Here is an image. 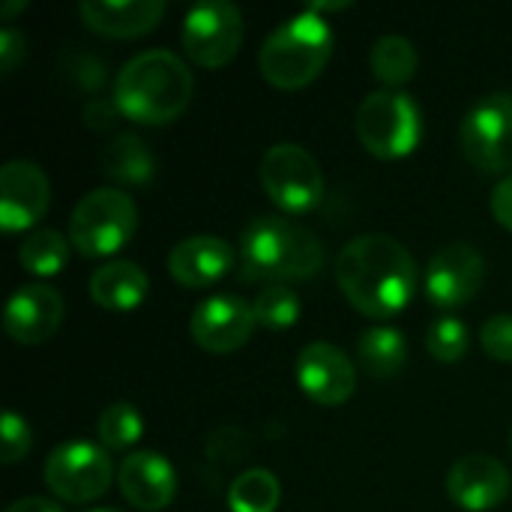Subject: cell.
<instances>
[{
  "instance_id": "cell-1",
  "label": "cell",
  "mask_w": 512,
  "mask_h": 512,
  "mask_svg": "<svg viewBox=\"0 0 512 512\" xmlns=\"http://www.w3.org/2000/svg\"><path fill=\"white\" fill-rule=\"evenodd\" d=\"M336 282L348 303L366 318H396L417 294V261L399 240L363 234L342 246Z\"/></svg>"
},
{
  "instance_id": "cell-2",
  "label": "cell",
  "mask_w": 512,
  "mask_h": 512,
  "mask_svg": "<svg viewBox=\"0 0 512 512\" xmlns=\"http://www.w3.org/2000/svg\"><path fill=\"white\" fill-rule=\"evenodd\" d=\"M195 93L192 69L183 57L165 48L135 54L114 78L117 111L141 126H165L177 120Z\"/></svg>"
},
{
  "instance_id": "cell-3",
  "label": "cell",
  "mask_w": 512,
  "mask_h": 512,
  "mask_svg": "<svg viewBox=\"0 0 512 512\" xmlns=\"http://www.w3.org/2000/svg\"><path fill=\"white\" fill-rule=\"evenodd\" d=\"M327 261L324 243L285 216H258L240 234V273L249 282L285 285L315 276Z\"/></svg>"
},
{
  "instance_id": "cell-4",
  "label": "cell",
  "mask_w": 512,
  "mask_h": 512,
  "mask_svg": "<svg viewBox=\"0 0 512 512\" xmlns=\"http://www.w3.org/2000/svg\"><path fill=\"white\" fill-rule=\"evenodd\" d=\"M333 27L324 15L306 9L282 21L258 51V69L264 81L282 90H300L312 84L333 57Z\"/></svg>"
},
{
  "instance_id": "cell-5",
  "label": "cell",
  "mask_w": 512,
  "mask_h": 512,
  "mask_svg": "<svg viewBox=\"0 0 512 512\" xmlns=\"http://www.w3.org/2000/svg\"><path fill=\"white\" fill-rule=\"evenodd\" d=\"M357 138L378 159H402L417 150L423 138L420 105L402 93L381 87L357 108Z\"/></svg>"
},
{
  "instance_id": "cell-6",
  "label": "cell",
  "mask_w": 512,
  "mask_h": 512,
  "mask_svg": "<svg viewBox=\"0 0 512 512\" xmlns=\"http://www.w3.org/2000/svg\"><path fill=\"white\" fill-rule=\"evenodd\" d=\"M138 228V207L120 189L87 192L69 216V240L84 258L120 252Z\"/></svg>"
},
{
  "instance_id": "cell-7",
  "label": "cell",
  "mask_w": 512,
  "mask_h": 512,
  "mask_svg": "<svg viewBox=\"0 0 512 512\" xmlns=\"http://www.w3.org/2000/svg\"><path fill=\"white\" fill-rule=\"evenodd\" d=\"M114 462L105 447L93 441H66L51 450L42 465L48 492L63 504H90L114 483Z\"/></svg>"
},
{
  "instance_id": "cell-8",
  "label": "cell",
  "mask_w": 512,
  "mask_h": 512,
  "mask_svg": "<svg viewBox=\"0 0 512 512\" xmlns=\"http://www.w3.org/2000/svg\"><path fill=\"white\" fill-rule=\"evenodd\" d=\"M267 198L288 216L315 210L324 198V174L315 156L297 144H273L258 168Z\"/></svg>"
},
{
  "instance_id": "cell-9",
  "label": "cell",
  "mask_w": 512,
  "mask_h": 512,
  "mask_svg": "<svg viewBox=\"0 0 512 512\" xmlns=\"http://www.w3.org/2000/svg\"><path fill=\"white\" fill-rule=\"evenodd\" d=\"M465 159L483 174L512 171V93H489L471 105L459 126Z\"/></svg>"
},
{
  "instance_id": "cell-10",
  "label": "cell",
  "mask_w": 512,
  "mask_h": 512,
  "mask_svg": "<svg viewBox=\"0 0 512 512\" xmlns=\"http://www.w3.org/2000/svg\"><path fill=\"white\" fill-rule=\"evenodd\" d=\"M183 51L201 69L228 66L243 45V12L228 0H207L183 18Z\"/></svg>"
},
{
  "instance_id": "cell-11",
  "label": "cell",
  "mask_w": 512,
  "mask_h": 512,
  "mask_svg": "<svg viewBox=\"0 0 512 512\" xmlns=\"http://www.w3.org/2000/svg\"><path fill=\"white\" fill-rule=\"evenodd\" d=\"M483 276H486L483 255L471 243L456 240L432 255L423 288L432 306H438L441 312H453L474 300V294L483 285Z\"/></svg>"
},
{
  "instance_id": "cell-12",
  "label": "cell",
  "mask_w": 512,
  "mask_h": 512,
  "mask_svg": "<svg viewBox=\"0 0 512 512\" xmlns=\"http://www.w3.org/2000/svg\"><path fill=\"white\" fill-rule=\"evenodd\" d=\"M255 309L240 294L207 297L189 318V336L210 354H231L255 333Z\"/></svg>"
},
{
  "instance_id": "cell-13",
  "label": "cell",
  "mask_w": 512,
  "mask_h": 512,
  "mask_svg": "<svg viewBox=\"0 0 512 512\" xmlns=\"http://www.w3.org/2000/svg\"><path fill=\"white\" fill-rule=\"evenodd\" d=\"M51 204L48 174L27 159H12L0 168V225L6 234L33 228Z\"/></svg>"
},
{
  "instance_id": "cell-14",
  "label": "cell",
  "mask_w": 512,
  "mask_h": 512,
  "mask_svg": "<svg viewBox=\"0 0 512 512\" xmlns=\"http://www.w3.org/2000/svg\"><path fill=\"white\" fill-rule=\"evenodd\" d=\"M300 390L324 408L345 405L357 390V366L348 354L330 342H312L297 357Z\"/></svg>"
},
{
  "instance_id": "cell-15",
  "label": "cell",
  "mask_w": 512,
  "mask_h": 512,
  "mask_svg": "<svg viewBox=\"0 0 512 512\" xmlns=\"http://www.w3.org/2000/svg\"><path fill=\"white\" fill-rule=\"evenodd\" d=\"M447 495L456 507L468 512L495 510L510 495V471L486 453L462 456L447 474Z\"/></svg>"
},
{
  "instance_id": "cell-16",
  "label": "cell",
  "mask_w": 512,
  "mask_h": 512,
  "mask_svg": "<svg viewBox=\"0 0 512 512\" xmlns=\"http://www.w3.org/2000/svg\"><path fill=\"white\" fill-rule=\"evenodd\" d=\"M63 297L48 288V285H21L9 303H6V312H3V327H6V336L18 345H42L48 342L60 324H63Z\"/></svg>"
},
{
  "instance_id": "cell-17",
  "label": "cell",
  "mask_w": 512,
  "mask_h": 512,
  "mask_svg": "<svg viewBox=\"0 0 512 512\" xmlns=\"http://www.w3.org/2000/svg\"><path fill=\"white\" fill-rule=\"evenodd\" d=\"M117 486H120V495L135 510L159 512L174 501L177 474L171 462L159 456L156 450H135L120 462Z\"/></svg>"
},
{
  "instance_id": "cell-18",
  "label": "cell",
  "mask_w": 512,
  "mask_h": 512,
  "mask_svg": "<svg viewBox=\"0 0 512 512\" xmlns=\"http://www.w3.org/2000/svg\"><path fill=\"white\" fill-rule=\"evenodd\" d=\"M234 264H237L234 246L213 234L186 237L168 252V270L183 288H210L222 276H228Z\"/></svg>"
},
{
  "instance_id": "cell-19",
  "label": "cell",
  "mask_w": 512,
  "mask_h": 512,
  "mask_svg": "<svg viewBox=\"0 0 512 512\" xmlns=\"http://www.w3.org/2000/svg\"><path fill=\"white\" fill-rule=\"evenodd\" d=\"M165 9V0H84L81 18L102 36L132 39L150 33L162 21Z\"/></svg>"
},
{
  "instance_id": "cell-20",
  "label": "cell",
  "mask_w": 512,
  "mask_h": 512,
  "mask_svg": "<svg viewBox=\"0 0 512 512\" xmlns=\"http://www.w3.org/2000/svg\"><path fill=\"white\" fill-rule=\"evenodd\" d=\"M150 291L147 273L135 261H108L90 273V300L105 312H132Z\"/></svg>"
},
{
  "instance_id": "cell-21",
  "label": "cell",
  "mask_w": 512,
  "mask_h": 512,
  "mask_svg": "<svg viewBox=\"0 0 512 512\" xmlns=\"http://www.w3.org/2000/svg\"><path fill=\"white\" fill-rule=\"evenodd\" d=\"M99 165L108 180L123 183V186H141V183L153 180V174H156L153 153L147 150V144L138 135H129V132L111 138V144L102 150Z\"/></svg>"
},
{
  "instance_id": "cell-22",
  "label": "cell",
  "mask_w": 512,
  "mask_h": 512,
  "mask_svg": "<svg viewBox=\"0 0 512 512\" xmlns=\"http://www.w3.org/2000/svg\"><path fill=\"white\" fill-rule=\"evenodd\" d=\"M360 369L378 381L396 378L408 363V342L396 327H372L357 342Z\"/></svg>"
},
{
  "instance_id": "cell-23",
  "label": "cell",
  "mask_w": 512,
  "mask_h": 512,
  "mask_svg": "<svg viewBox=\"0 0 512 512\" xmlns=\"http://www.w3.org/2000/svg\"><path fill=\"white\" fill-rule=\"evenodd\" d=\"M372 72L375 78L390 87V90H399L402 84H408L417 72V48L411 39L405 36H381L375 45H372Z\"/></svg>"
},
{
  "instance_id": "cell-24",
  "label": "cell",
  "mask_w": 512,
  "mask_h": 512,
  "mask_svg": "<svg viewBox=\"0 0 512 512\" xmlns=\"http://www.w3.org/2000/svg\"><path fill=\"white\" fill-rule=\"evenodd\" d=\"M282 501V486L273 471L252 468L231 483L228 507L231 512H276Z\"/></svg>"
},
{
  "instance_id": "cell-25",
  "label": "cell",
  "mask_w": 512,
  "mask_h": 512,
  "mask_svg": "<svg viewBox=\"0 0 512 512\" xmlns=\"http://www.w3.org/2000/svg\"><path fill=\"white\" fill-rule=\"evenodd\" d=\"M66 258H69V240L60 231H54V228L33 231L18 246V261L33 276H54V273H60Z\"/></svg>"
},
{
  "instance_id": "cell-26",
  "label": "cell",
  "mask_w": 512,
  "mask_h": 512,
  "mask_svg": "<svg viewBox=\"0 0 512 512\" xmlns=\"http://www.w3.org/2000/svg\"><path fill=\"white\" fill-rule=\"evenodd\" d=\"M96 435L108 453L129 450L141 435H144V417L138 414L135 405L129 402H114L108 405L99 420H96Z\"/></svg>"
},
{
  "instance_id": "cell-27",
  "label": "cell",
  "mask_w": 512,
  "mask_h": 512,
  "mask_svg": "<svg viewBox=\"0 0 512 512\" xmlns=\"http://www.w3.org/2000/svg\"><path fill=\"white\" fill-rule=\"evenodd\" d=\"M255 321L267 330H288L300 318V297L288 285H264L255 300Z\"/></svg>"
},
{
  "instance_id": "cell-28",
  "label": "cell",
  "mask_w": 512,
  "mask_h": 512,
  "mask_svg": "<svg viewBox=\"0 0 512 512\" xmlns=\"http://www.w3.org/2000/svg\"><path fill=\"white\" fill-rule=\"evenodd\" d=\"M426 348L429 354L438 360V363H459L465 360L468 348H471V336H468V327L453 318V315H444L438 318L432 327H429V339H426Z\"/></svg>"
},
{
  "instance_id": "cell-29",
  "label": "cell",
  "mask_w": 512,
  "mask_h": 512,
  "mask_svg": "<svg viewBox=\"0 0 512 512\" xmlns=\"http://www.w3.org/2000/svg\"><path fill=\"white\" fill-rule=\"evenodd\" d=\"M0 444H3V450H0L3 465H15L30 453V444H33L30 426L15 411H3V417H0Z\"/></svg>"
},
{
  "instance_id": "cell-30",
  "label": "cell",
  "mask_w": 512,
  "mask_h": 512,
  "mask_svg": "<svg viewBox=\"0 0 512 512\" xmlns=\"http://www.w3.org/2000/svg\"><path fill=\"white\" fill-rule=\"evenodd\" d=\"M480 345L495 363H512V315H492L480 330Z\"/></svg>"
},
{
  "instance_id": "cell-31",
  "label": "cell",
  "mask_w": 512,
  "mask_h": 512,
  "mask_svg": "<svg viewBox=\"0 0 512 512\" xmlns=\"http://www.w3.org/2000/svg\"><path fill=\"white\" fill-rule=\"evenodd\" d=\"M24 57V36L15 27H3L0 30V72L9 75Z\"/></svg>"
},
{
  "instance_id": "cell-32",
  "label": "cell",
  "mask_w": 512,
  "mask_h": 512,
  "mask_svg": "<svg viewBox=\"0 0 512 512\" xmlns=\"http://www.w3.org/2000/svg\"><path fill=\"white\" fill-rule=\"evenodd\" d=\"M492 213H495L498 225H504L507 231H512V174L495 186V192H492Z\"/></svg>"
},
{
  "instance_id": "cell-33",
  "label": "cell",
  "mask_w": 512,
  "mask_h": 512,
  "mask_svg": "<svg viewBox=\"0 0 512 512\" xmlns=\"http://www.w3.org/2000/svg\"><path fill=\"white\" fill-rule=\"evenodd\" d=\"M3 512H63L54 501L48 498H21L15 504H9Z\"/></svg>"
},
{
  "instance_id": "cell-34",
  "label": "cell",
  "mask_w": 512,
  "mask_h": 512,
  "mask_svg": "<svg viewBox=\"0 0 512 512\" xmlns=\"http://www.w3.org/2000/svg\"><path fill=\"white\" fill-rule=\"evenodd\" d=\"M24 6H27L24 0H15V3H6V6L0 9V15H3V18H9V15H15V12H18V9H24Z\"/></svg>"
},
{
  "instance_id": "cell-35",
  "label": "cell",
  "mask_w": 512,
  "mask_h": 512,
  "mask_svg": "<svg viewBox=\"0 0 512 512\" xmlns=\"http://www.w3.org/2000/svg\"><path fill=\"white\" fill-rule=\"evenodd\" d=\"M93 512H120V510H93Z\"/></svg>"
},
{
  "instance_id": "cell-36",
  "label": "cell",
  "mask_w": 512,
  "mask_h": 512,
  "mask_svg": "<svg viewBox=\"0 0 512 512\" xmlns=\"http://www.w3.org/2000/svg\"><path fill=\"white\" fill-rule=\"evenodd\" d=\"M510 450H512V429H510Z\"/></svg>"
}]
</instances>
